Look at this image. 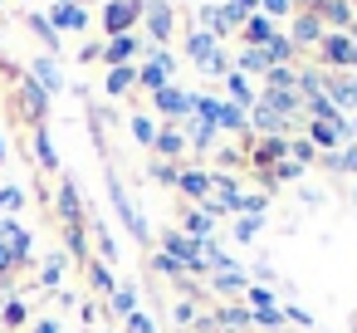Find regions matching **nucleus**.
Listing matches in <instances>:
<instances>
[{
    "instance_id": "obj_20",
    "label": "nucleus",
    "mask_w": 357,
    "mask_h": 333,
    "mask_svg": "<svg viewBox=\"0 0 357 333\" xmlns=\"http://www.w3.org/2000/svg\"><path fill=\"white\" fill-rule=\"evenodd\" d=\"M215 289H220V294H245L250 279H245L240 265H220V269H215Z\"/></svg>"
},
{
    "instance_id": "obj_14",
    "label": "nucleus",
    "mask_w": 357,
    "mask_h": 333,
    "mask_svg": "<svg viewBox=\"0 0 357 333\" xmlns=\"http://www.w3.org/2000/svg\"><path fill=\"white\" fill-rule=\"evenodd\" d=\"M20 103H25L30 123H40V118H45V108H50V94H45L35 79H25V84H20Z\"/></svg>"
},
{
    "instance_id": "obj_38",
    "label": "nucleus",
    "mask_w": 357,
    "mask_h": 333,
    "mask_svg": "<svg viewBox=\"0 0 357 333\" xmlns=\"http://www.w3.org/2000/svg\"><path fill=\"white\" fill-rule=\"evenodd\" d=\"M59 279H64V255H50V260H45V269H40V284H45V289H54Z\"/></svg>"
},
{
    "instance_id": "obj_12",
    "label": "nucleus",
    "mask_w": 357,
    "mask_h": 333,
    "mask_svg": "<svg viewBox=\"0 0 357 333\" xmlns=\"http://www.w3.org/2000/svg\"><path fill=\"white\" fill-rule=\"evenodd\" d=\"M274 35H279V25H274L269 15H250V20H245V45H255V50H264V45H269Z\"/></svg>"
},
{
    "instance_id": "obj_11",
    "label": "nucleus",
    "mask_w": 357,
    "mask_h": 333,
    "mask_svg": "<svg viewBox=\"0 0 357 333\" xmlns=\"http://www.w3.org/2000/svg\"><path fill=\"white\" fill-rule=\"evenodd\" d=\"M264 108H274L279 118H294V113H303V98H298V89H264Z\"/></svg>"
},
{
    "instance_id": "obj_50",
    "label": "nucleus",
    "mask_w": 357,
    "mask_h": 333,
    "mask_svg": "<svg viewBox=\"0 0 357 333\" xmlns=\"http://www.w3.org/2000/svg\"><path fill=\"white\" fill-rule=\"evenodd\" d=\"M274 177H279V182H294V177H303V167H298V162H279Z\"/></svg>"
},
{
    "instance_id": "obj_31",
    "label": "nucleus",
    "mask_w": 357,
    "mask_h": 333,
    "mask_svg": "<svg viewBox=\"0 0 357 333\" xmlns=\"http://www.w3.org/2000/svg\"><path fill=\"white\" fill-rule=\"evenodd\" d=\"M35 157H40V167H59V152H54V142H50V133L45 128H35Z\"/></svg>"
},
{
    "instance_id": "obj_27",
    "label": "nucleus",
    "mask_w": 357,
    "mask_h": 333,
    "mask_svg": "<svg viewBox=\"0 0 357 333\" xmlns=\"http://www.w3.org/2000/svg\"><path fill=\"white\" fill-rule=\"evenodd\" d=\"M225 94H230V103L240 108V103H255V89H250V79L235 69V74H225Z\"/></svg>"
},
{
    "instance_id": "obj_30",
    "label": "nucleus",
    "mask_w": 357,
    "mask_h": 333,
    "mask_svg": "<svg viewBox=\"0 0 357 333\" xmlns=\"http://www.w3.org/2000/svg\"><path fill=\"white\" fill-rule=\"evenodd\" d=\"M220 6H225L230 25H245L250 15H259V0H220Z\"/></svg>"
},
{
    "instance_id": "obj_34",
    "label": "nucleus",
    "mask_w": 357,
    "mask_h": 333,
    "mask_svg": "<svg viewBox=\"0 0 357 333\" xmlns=\"http://www.w3.org/2000/svg\"><path fill=\"white\" fill-rule=\"evenodd\" d=\"M157 133H162V128H157V123H152V118H142V113H137V118H132V138H137V142H142V147H157Z\"/></svg>"
},
{
    "instance_id": "obj_3",
    "label": "nucleus",
    "mask_w": 357,
    "mask_h": 333,
    "mask_svg": "<svg viewBox=\"0 0 357 333\" xmlns=\"http://www.w3.org/2000/svg\"><path fill=\"white\" fill-rule=\"evenodd\" d=\"M152 103H157V113H162V118H172V123H186V118H191V108H196V94H186V89H172V84H167V89H157V94H152Z\"/></svg>"
},
{
    "instance_id": "obj_1",
    "label": "nucleus",
    "mask_w": 357,
    "mask_h": 333,
    "mask_svg": "<svg viewBox=\"0 0 357 333\" xmlns=\"http://www.w3.org/2000/svg\"><path fill=\"white\" fill-rule=\"evenodd\" d=\"M162 255L181 260V265H186V274H206V260H201V240H191L186 230H167V235H162Z\"/></svg>"
},
{
    "instance_id": "obj_56",
    "label": "nucleus",
    "mask_w": 357,
    "mask_h": 333,
    "mask_svg": "<svg viewBox=\"0 0 357 333\" xmlns=\"http://www.w3.org/2000/svg\"><path fill=\"white\" fill-rule=\"evenodd\" d=\"M74 6H84V0H74Z\"/></svg>"
},
{
    "instance_id": "obj_7",
    "label": "nucleus",
    "mask_w": 357,
    "mask_h": 333,
    "mask_svg": "<svg viewBox=\"0 0 357 333\" xmlns=\"http://www.w3.org/2000/svg\"><path fill=\"white\" fill-rule=\"evenodd\" d=\"M50 25L54 30H89V10L74 6V0H59V6L50 10Z\"/></svg>"
},
{
    "instance_id": "obj_42",
    "label": "nucleus",
    "mask_w": 357,
    "mask_h": 333,
    "mask_svg": "<svg viewBox=\"0 0 357 333\" xmlns=\"http://www.w3.org/2000/svg\"><path fill=\"white\" fill-rule=\"evenodd\" d=\"M0 323H6V328H20V323H25V304H20V299H10L6 309H0Z\"/></svg>"
},
{
    "instance_id": "obj_16",
    "label": "nucleus",
    "mask_w": 357,
    "mask_h": 333,
    "mask_svg": "<svg viewBox=\"0 0 357 333\" xmlns=\"http://www.w3.org/2000/svg\"><path fill=\"white\" fill-rule=\"evenodd\" d=\"M318 20H328L333 25V35H342V30H352V0H328L323 6V15Z\"/></svg>"
},
{
    "instance_id": "obj_6",
    "label": "nucleus",
    "mask_w": 357,
    "mask_h": 333,
    "mask_svg": "<svg viewBox=\"0 0 357 333\" xmlns=\"http://www.w3.org/2000/svg\"><path fill=\"white\" fill-rule=\"evenodd\" d=\"M54 211L64 216V225H84V201H79V186H74V182H59Z\"/></svg>"
},
{
    "instance_id": "obj_44",
    "label": "nucleus",
    "mask_w": 357,
    "mask_h": 333,
    "mask_svg": "<svg viewBox=\"0 0 357 333\" xmlns=\"http://www.w3.org/2000/svg\"><path fill=\"white\" fill-rule=\"evenodd\" d=\"M152 265H157V274H167V279H181V274H186V265H181V260H172V255H157Z\"/></svg>"
},
{
    "instance_id": "obj_39",
    "label": "nucleus",
    "mask_w": 357,
    "mask_h": 333,
    "mask_svg": "<svg viewBox=\"0 0 357 333\" xmlns=\"http://www.w3.org/2000/svg\"><path fill=\"white\" fill-rule=\"evenodd\" d=\"M137 84H142V89H152V94H157V89H167V69H162V64H147V69H142V74H137Z\"/></svg>"
},
{
    "instance_id": "obj_53",
    "label": "nucleus",
    "mask_w": 357,
    "mask_h": 333,
    "mask_svg": "<svg viewBox=\"0 0 357 333\" xmlns=\"http://www.w3.org/2000/svg\"><path fill=\"white\" fill-rule=\"evenodd\" d=\"M352 30H357V0H352ZM352 40H357V35H352Z\"/></svg>"
},
{
    "instance_id": "obj_13",
    "label": "nucleus",
    "mask_w": 357,
    "mask_h": 333,
    "mask_svg": "<svg viewBox=\"0 0 357 333\" xmlns=\"http://www.w3.org/2000/svg\"><path fill=\"white\" fill-rule=\"evenodd\" d=\"M289 40H294V50L298 45H323V20L318 15H298L294 30H289Z\"/></svg>"
},
{
    "instance_id": "obj_40",
    "label": "nucleus",
    "mask_w": 357,
    "mask_h": 333,
    "mask_svg": "<svg viewBox=\"0 0 357 333\" xmlns=\"http://www.w3.org/2000/svg\"><path fill=\"white\" fill-rule=\"evenodd\" d=\"M259 15H269V20H284V15H294V0H259Z\"/></svg>"
},
{
    "instance_id": "obj_5",
    "label": "nucleus",
    "mask_w": 357,
    "mask_h": 333,
    "mask_svg": "<svg viewBox=\"0 0 357 333\" xmlns=\"http://www.w3.org/2000/svg\"><path fill=\"white\" fill-rule=\"evenodd\" d=\"M142 15H147V35H152V45H162V40L176 30V10H172V6H162V0H157V6H147Z\"/></svg>"
},
{
    "instance_id": "obj_33",
    "label": "nucleus",
    "mask_w": 357,
    "mask_h": 333,
    "mask_svg": "<svg viewBox=\"0 0 357 333\" xmlns=\"http://www.w3.org/2000/svg\"><path fill=\"white\" fill-rule=\"evenodd\" d=\"M84 265H89V284H93V289H108V294L118 289V279L108 274V265H103V260H84Z\"/></svg>"
},
{
    "instance_id": "obj_47",
    "label": "nucleus",
    "mask_w": 357,
    "mask_h": 333,
    "mask_svg": "<svg viewBox=\"0 0 357 333\" xmlns=\"http://www.w3.org/2000/svg\"><path fill=\"white\" fill-rule=\"evenodd\" d=\"M128 328H132V333H157L152 313H142V309H137V313H128Z\"/></svg>"
},
{
    "instance_id": "obj_46",
    "label": "nucleus",
    "mask_w": 357,
    "mask_h": 333,
    "mask_svg": "<svg viewBox=\"0 0 357 333\" xmlns=\"http://www.w3.org/2000/svg\"><path fill=\"white\" fill-rule=\"evenodd\" d=\"M255 323H259V328H284V309H279V304H274V309H259Z\"/></svg>"
},
{
    "instance_id": "obj_22",
    "label": "nucleus",
    "mask_w": 357,
    "mask_h": 333,
    "mask_svg": "<svg viewBox=\"0 0 357 333\" xmlns=\"http://www.w3.org/2000/svg\"><path fill=\"white\" fill-rule=\"evenodd\" d=\"M157 152H162V157H181V152H186V133H181L176 123H167V128L157 133Z\"/></svg>"
},
{
    "instance_id": "obj_25",
    "label": "nucleus",
    "mask_w": 357,
    "mask_h": 333,
    "mask_svg": "<svg viewBox=\"0 0 357 333\" xmlns=\"http://www.w3.org/2000/svg\"><path fill=\"white\" fill-rule=\"evenodd\" d=\"M176 186H181L191 201H201V196H211V172H181Z\"/></svg>"
},
{
    "instance_id": "obj_36",
    "label": "nucleus",
    "mask_w": 357,
    "mask_h": 333,
    "mask_svg": "<svg viewBox=\"0 0 357 333\" xmlns=\"http://www.w3.org/2000/svg\"><path fill=\"white\" fill-rule=\"evenodd\" d=\"M113 309H118L123 318L137 313V289H132V284H118V289H113Z\"/></svg>"
},
{
    "instance_id": "obj_18",
    "label": "nucleus",
    "mask_w": 357,
    "mask_h": 333,
    "mask_svg": "<svg viewBox=\"0 0 357 333\" xmlns=\"http://www.w3.org/2000/svg\"><path fill=\"white\" fill-rule=\"evenodd\" d=\"M264 59H269V69H289V59H294V40L279 30V35L264 45Z\"/></svg>"
},
{
    "instance_id": "obj_17",
    "label": "nucleus",
    "mask_w": 357,
    "mask_h": 333,
    "mask_svg": "<svg viewBox=\"0 0 357 333\" xmlns=\"http://www.w3.org/2000/svg\"><path fill=\"white\" fill-rule=\"evenodd\" d=\"M0 245H6L15 260H25V255H30V235H25L15 221H0Z\"/></svg>"
},
{
    "instance_id": "obj_9",
    "label": "nucleus",
    "mask_w": 357,
    "mask_h": 333,
    "mask_svg": "<svg viewBox=\"0 0 357 333\" xmlns=\"http://www.w3.org/2000/svg\"><path fill=\"white\" fill-rule=\"evenodd\" d=\"M342 138H347V123H308V142L318 152H337Z\"/></svg>"
},
{
    "instance_id": "obj_2",
    "label": "nucleus",
    "mask_w": 357,
    "mask_h": 333,
    "mask_svg": "<svg viewBox=\"0 0 357 333\" xmlns=\"http://www.w3.org/2000/svg\"><path fill=\"white\" fill-rule=\"evenodd\" d=\"M142 10H147V0H113V6L103 10L108 35H132V25L142 20Z\"/></svg>"
},
{
    "instance_id": "obj_29",
    "label": "nucleus",
    "mask_w": 357,
    "mask_h": 333,
    "mask_svg": "<svg viewBox=\"0 0 357 333\" xmlns=\"http://www.w3.org/2000/svg\"><path fill=\"white\" fill-rule=\"evenodd\" d=\"M215 128H225V133H245V108L220 103V108H215Z\"/></svg>"
},
{
    "instance_id": "obj_43",
    "label": "nucleus",
    "mask_w": 357,
    "mask_h": 333,
    "mask_svg": "<svg viewBox=\"0 0 357 333\" xmlns=\"http://www.w3.org/2000/svg\"><path fill=\"white\" fill-rule=\"evenodd\" d=\"M255 230H259V216H240V221H235V235H230V240H240V245H245V240H255Z\"/></svg>"
},
{
    "instance_id": "obj_54",
    "label": "nucleus",
    "mask_w": 357,
    "mask_h": 333,
    "mask_svg": "<svg viewBox=\"0 0 357 333\" xmlns=\"http://www.w3.org/2000/svg\"><path fill=\"white\" fill-rule=\"evenodd\" d=\"M347 133H357V118H352V123H347Z\"/></svg>"
},
{
    "instance_id": "obj_45",
    "label": "nucleus",
    "mask_w": 357,
    "mask_h": 333,
    "mask_svg": "<svg viewBox=\"0 0 357 333\" xmlns=\"http://www.w3.org/2000/svg\"><path fill=\"white\" fill-rule=\"evenodd\" d=\"M264 79H269V89H294V84H298V74H294V69H269Z\"/></svg>"
},
{
    "instance_id": "obj_55",
    "label": "nucleus",
    "mask_w": 357,
    "mask_h": 333,
    "mask_svg": "<svg viewBox=\"0 0 357 333\" xmlns=\"http://www.w3.org/2000/svg\"><path fill=\"white\" fill-rule=\"evenodd\" d=\"M0 157H6V142H0Z\"/></svg>"
},
{
    "instance_id": "obj_35",
    "label": "nucleus",
    "mask_w": 357,
    "mask_h": 333,
    "mask_svg": "<svg viewBox=\"0 0 357 333\" xmlns=\"http://www.w3.org/2000/svg\"><path fill=\"white\" fill-rule=\"evenodd\" d=\"M181 230H186V235H191V240H211V216H206V211H191V216H186V225H181Z\"/></svg>"
},
{
    "instance_id": "obj_19",
    "label": "nucleus",
    "mask_w": 357,
    "mask_h": 333,
    "mask_svg": "<svg viewBox=\"0 0 357 333\" xmlns=\"http://www.w3.org/2000/svg\"><path fill=\"white\" fill-rule=\"evenodd\" d=\"M255 128H259L264 138H289V128H294V123H289V118H279L274 108H264V103H259V113H255Z\"/></svg>"
},
{
    "instance_id": "obj_52",
    "label": "nucleus",
    "mask_w": 357,
    "mask_h": 333,
    "mask_svg": "<svg viewBox=\"0 0 357 333\" xmlns=\"http://www.w3.org/2000/svg\"><path fill=\"white\" fill-rule=\"evenodd\" d=\"M35 333H64V328H59V323H54V318H45V323H40V328H35Z\"/></svg>"
},
{
    "instance_id": "obj_26",
    "label": "nucleus",
    "mask_w": 357,
    "mask_h": 333,
    "mask_svg": "<svg viewBox=\"0 0 357 333\" xmlns=\"http://www.w3.org/2000/svg\"><path fill=\"white\" fill-rule=\"evenodd\" d=\"M323 167H328V172H342V177H357V147H342V152H323Z\"/></svg>"
},
{
    "instance_id": "obj_41",
    "label": "nucleus",
    "mask_w": 357,
    "mask_h": 333,
    "mask_svg": "<svg viewBox=\"0 0 357 333\" xmlns=\"http://www.w3.org/2000/svg\"><path fill=\"white\" fill-rule=\"evenodd\" d=\"M20 206H25V191H20V186H0V211H10V216H15Z\"/></svg>"
},
{
    "instance_id": "obj_49",
    "label": "nucleus",
    "mask_w": 357,
    "mask_h": 333,
    "mask_svg": "<svg viewBox=\"0 0 357 333\" xmlns=\"http://www.w3.org/2000/svg\"><path fill=\"white\" fill-rule=\"evenodd\" d=\"M284 323H298V328H308L313 318H308V309H298V304H289V309H284Z\"/></svg>"
},
{
    "instance_id": "obj_37",
    "label": "nucleus",
    "mask_w": 357,
    "mask_h": 333,
    "mask_svg": "<svg viewBox=\"0 0 357 333\" xmlns=\"http://www.w3.org/2000/svg\"><path fill=\"white\" fill-rule=\"evenodd\" d=\"M313 157H318V147H313L308 138H294V142H289V162H298V167H308Z\"/></svg>"
},
{
    "instance_id": "obj_10",
    "label": "nucleus",
    "mask_w": 357,
    "mask_h": 333,
    "mask_svg": "<svg viewBox=\"0 0 357 333\" xmlns=\"http://www.w3.org/2000/svg\"><path fill=\"white\" fill-rule=\"evenodd\" d=\"M30 79H35L45 94H59V89H64V74H59V64H54L50 54H40V59L30 64Z\"/></svg>"
},
{
    "instance_id": "obj_48",
    "label": "nucleus",
    "mask_w": 357,
    "mask_h": 333,
    "mask_svg": "<svg viewBox=\"0 0 357 333\" xmlns=\"http://www.w3.org/2000/svg\"><path fill=\"white\" fill-rule=\"evenodd\" d=\"M152 177H157V182H167V186H172V182H176V177H181V172H176V167H172V162H152Z\"/></svg>"
},
{
    "instance_id": "obj_32",
    "label": "nucleus",
    "mask_w": 357,
    "mask_h": 333,
    "mask_svg": "<svg viewBox=\"0 0 357 333\" xmlns=\"http://www.w3.org/2000/svg\"><path fill=\"white\" fill-rule=\"evenodd\" d=\"M132 84H137V69H132V64H123V69H113V74H108V94H113V98H118V94H128Z\"/></svg>"
},
{
    "instance_id": "obj_4",
    "label": "nucleus",
    "mask_w": 357,
    "mask_h": 333,
    "mask_svg": "<svg viewBox=\"0 0 357 333\" xmlns=\"http://www.w3.org/2000/svg\"><path fill=\"white\" fill-rule=\"evenodd\" d=\"M323 64L328 69H357V40L352 35H323Z\"/></svg>"
},
{
    "instance_id": "obj_23",
    "label": "nucleus",
    "mask_w": 357,
    "mask_h": 333,
    "mask_svg": "<svg viewBox=\"0 0 357 333\" xmlns=\"http://www.w3.org/2000/svg\"><path fill=\"white\" fill-rule=\"evenodd\" d=\"M215 54V35H206V30H196L191 40H186V59H196L201 69H206V59Z\"/></svg>"
},
{
    "instance_id": "obj_28",
    "label": "nucleus",
    "mask_w": 357,
    "mask_h": 333,
    "mask_svg": "<svg viewBox=\"0 0 357 333\" xmlns=\"http://www.w3.org/2000/svg\"><path fill=\"white\" fill-rule=\"evenodd\" d=\"M235 64H240V74H269V59H264V50H255V45H245Z\"/></svg>"
},
{
    "instance_id": "obj_24",
    "label": "nucleus",
    "mask_w": 357,
    "mask_h": 333,
    "mask_svg": "<svg viewBox=\"0 0 357 333\" xmlns=\"http://www.w3.org/2000/svg\"><path fill=\"white\" fill-rule=\"evenodd\" d=\"M215 133H220L215 123H206V118H196V113L186 118V138H191L196 147H215Z\"/></svg>"
},
{
    "instance_id": "obj_15",
    "label": "nucleus",
    "mask_w": 357,
    "mask_h": 333,
    "mask_svg": "<svg viewBox=\"0 0 357 333\" xmlns=\"http://www.w3.org/2000/svg\"><path fill=\"white\" fill-rule=\"evenodd\" d=\"M113 206H118V216H123V221H128V230H132V235H137V240H147V225H142V216H137V206H132V201H128V191H123V186H118V182H113Z\"/></svg>"
},
{
    "instance_id": "obj_8",
    "label": "nucleus",
    "mask_w": 357,
    "mask_h": 333,
    "mask_svg": "<svg viewBox=\"0 0 357 333\" xmlns=\"http://www.w3.org/2000/svg\"><path fill=\"white\" fill-rule=\"evenodd\" d=\"M137 50H142V40H137V35H113V40L103 45V54H98V59H108L113 69H123V64H128Z\"/></svg>"
},
{
    "instance_id": "obj_51",
    "label": "nucleus",
    "mask_w": 357,
    "mask_h": 333,
    "mask_svg": "<svg viewBox=\"0 0 357 333\" xmlns=\"http://www.w3.org/2000/svg\"><path fill=\"white\" fill-rule=\"evenodd\" d=\"M206 74H225V54H220V50L206 59Z\"/></svg>"
},
{
    "instance_id": "obj_21",
    "label": "nucleus",
    "mask_w": 357,
    "mask_h": 333,
    "mask_svg": "<svg viewBox=\"0 0 357 333\" xmlns=\"http://www.w3.org/2000/svg\"><path fill=\"white\" fill-rule=\"evenodd\" d=\"M196 20H201V30H206V35H225V30H230L225 6H201V10H196Z\"/></svg>"
}]
</instances>
